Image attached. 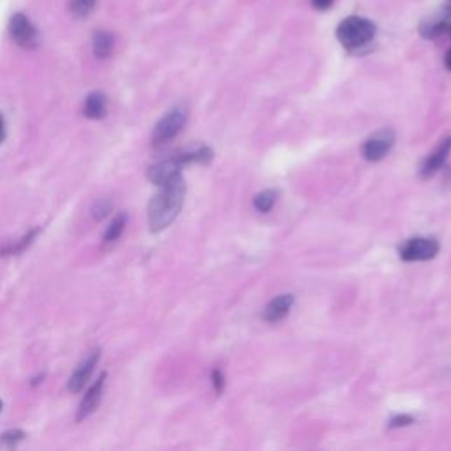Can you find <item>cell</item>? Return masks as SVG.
Returning a JSON list of instances; mask_svg holds the SVG:
<instances>
[{
  "mask_svg": "<svg viewBox=\"0 0 451 451\" xmlns=\"http://www.w3.org/2000/svg\"><path fill=\"white\" fill-rule=\"evenodd\" d=\"M92 44H94V53L97 59H108L109 55L113 53V46H115V39H113V36L109 32H106V30H99V32L94 34V41H92Z\"/></svg>",
  "mask_w": 451,
  "mask_h": 451,
  "instance_id": "cell-13",
  "label": "cell"
},
{
  "mask_svg": "<svg viewBox=\"0 0 451 451\" xmlns=\"http://www.w3.org/2000/svg\"><path fill=\"white\" fill-rule=\"evenodd\" d=\"M97 0H71V11L76 16H88L95 8Z\"/></svg>",
  "mask_w": 451,
  "mask_h": 451,
  "instance_id": "cell-19",
  "label": "cell"
},
{
  "mask_svg": "<svg viewBox=\"0 0 451 451\" xmlns=\"http://www.w3.org/2000/svg\"><path fill=\"white\" fill-rule=\"evenodd\" d=\"M277 197H279V193H277V190L273 189L263 190V193L256 194L254 200H252V204H254L256 210L261 211V214H268V211L273 208V204H275Z\"/></svg>",
  "mask_w": 451,
  "mask_h": 451,
  "instance_id": "cell-16",
  "label": "cell"
},
{
  "mask_svg": "<svg viewBox=\"0 0 451 451\" xmlns=\"http://www.w3.org/2000/svg\"><path fill=\"white\" fill-rule=\"evenodd\" d=\"M6 139V120L2 117V113H0V143Z\"/></svg>",
  "mask_w": 451,
  "mask_h": 451,
  "instance_id": "cell-25",
  "label": "cell"
},
{
  "mask_svg": "<svg viewBox=\"0 0 451 451\" xmlns=\"http://www.w3.org/2000/svg\"><path fill=\"white\" fill-rule=\"evenodd\" d=\"M375 36V25L368 18L349 16L337 27V39L346 50L354 51L365 48Z\"/></svg>",
  "mask_w": 451,
  "mask_h": 451,
  "instance_id": "cell-2",
  "label": "cell"
},
{
  "mask_svg": "<svg viewBox=\"0 0 451 451\" xmlns=\"http://www.w3.org/2000/svg\"><path fill=\"white\" fill-rule=\"evenodd\" d=\"M113 204L109 200H101L97 201V203L94 204V208H92V217L95 218V221H102V218L106 217V215H109V211H111Z\"/></svg>",
  "mask_w": 451,
  "mask_h": 451,
  "instance_id": "cell-20",
  "label": "cell"
},
{
  "mask_svg": "<svg viewBox=\"0 0 451 451\" xmlns=\"http://www.w3.org/2000/svg\"><path fill=\"white\" fill-rule=\"evenodd\" d=\"M450 152H451V136L450 138H444L443 141L433 148V152H430L429 155L425 157L422 167H419V175H422V179H430V176L436 175L440 167L444 166Z\"/></svg>",
  "mask_w": 451,
  "mask_h": 451,
  "instance_id": "cell-9",
  "label": "cell"
},
{
  "mask_svg": "<svg viewBox=\"0 0 451 451\" xmlns=\"http://www.w3.org/2000/svg\"><path fill=\"white\" fill-rule=\"evenodd\" d=\"M211 382H214V388H215V393L217 395H221L222 391H224V374H222L218 368H215L214 372H211Z\"/></svg>",
  "mask_w": 451,
  "mask_h": 451,
  "instance_id": "cell-22",
  "label": "cell"
},
{
  "mask_svg": "<svg viewBox=\"0 0 451 451\" xmlns=\"http://www.w3.org/2000/svg\"><path fill=\"white\" fill-rule=\"evenodd\" d=\"M293 303H295L293 295L277 296V298H273L272 302L265 307V310H263V319L268 321V323H279V321H282L288 316Z\"/></svg>",
  "mask_w": 451,
  "mask_h": 451,
  "instance_id": "cell-11",
  "label": "cell"
},
{
  "mask_svg": "<svg viewBox=\"0 0 451 451\" xmlns=\"http://www.w3.org/2000/svg\"><path fill=\"white\" fill-rule=\"evenodd\" d=\"M37 233H39V230L29 231V233L23 235V237L20 238V240L16 242V244L8 245V247H4V249H0V256H6V254H20V252H23L27 247H29L30 244H32L34 238L37 237Z\"/></svg>",
  "mask_w": 451,
  "mask_h": 451,
  "instance_id": "cell-17",
  "label": "cell"
},
{
  "mask_svg": "<svg viewBox=\"0 0 451 451\" xmlns=\"http://www.w3.org/2000/svg\"><path fill=\"white\" fill-rule=\"evenodd\" d=\"M27 437V433L23 430H8V432L0 433V447H15L16 444L22 443Z\"/></svg>",
  "mask_w": 451,
  "mask_h": 451,
  "instance_id": "cell-18",
  "label": "cell"
},
{
  "mask_svg": "<svg viewBox=\"0 0 451 451\" xmlns=\"http://www.w3.org/2000/svg\"><path fill=\"white\" fill-rule=\"evenodd\" d=\"M415 423V418L409 415H397L393 416L391 419H389L388 426L389 429H401V426H408V425H412Z\"/></svg>",
  "mask_w": 451,
  "mask_h": 451,
  "instance_id": "cell-21",
  "label": "cell"
},
{
  "mask_svg": "<svg viewBox=\"0 0 451 451\" xmlns=\"http://www.w3.org/2000/svg\"><path fill=\"white\" fill-rule=\"evenodd\" d=\"M125 226H127V215L118 214L117 217H113V221L109 222V226L106 228L104 242H108V244H111V242H117L118 238L122 237V233H124Z\"/></svg>",
  "mask_w": 451,
  "mask_h": 451,
  "instance_id": "cell-15",
  "label": "cell"
},
{
  "mask_svg": "<svg viewBox=\"0 0 451 451\" xmlns=\"http://www.w3.org/2000/svg\"><path fill=\"white\" fill-rule=\"evenodd\" d=\"M108 113V97L102 92H92L85 99L83 115L90 120H101Z\"/></svg>",
  "mask_w": 451,
  "mask_h": 451,
  "instance_id": "cell-12",
  "label": "cell"
},
{
  "mask_svg": "<svg viewBox=\"0 0 451 451\" xmlns=\"http://www.w3.org/2000/svg\"><path fill=\"white\" fill-rule=\"evenodd\" d=\"M104 384H106V374H101V377L87 389L85 393V397L81 398L80 405H78V415H76V422H83L87 419L95 409L99 408L102 398V391H104Z\"/></svg>",
  "mask_w": 451,
  "mask_h": 451,
  "instance_id": "cell-10",
  "label": "cell"
},
{
  "mask_svg": "<svg viewBox=\"0 0 451 451\" xmlns=\"http://www.w3.org/2000/svg\"><path fill=\"white\" fill-rule=\"evenodd\" d=\"M440 245L436 238L429 237H415L409 238L404 245L398 249V256L402 261H429L433 259L439 252Z\"/></svg>",
  "mask_w": 451,
  "mask_h": 451,
  "instance_id": "cell-4",
  "label": "cell"
},
{
  "mask_svg": "<svg viewBox=\"0 0 451 451\" xmlns=\"http://www.w3.org/2000/svg\"><path fill=\"white\" fill-rule=\"evenodd\" d=\"M9 34H11L13 41L18 46L25 48V50H34V48L39 46V34H37L36 27L22 13H18V15H15L11 18V22H9Z\"/></svg>",
  "mask_w": 451,
  "mask_h": 451,
  "instance_id": "cell-5",
  "label": "cell"
},
{
  "mask_svg": "<svg viewBox=\"0 0 451 451\" xmlns=\"http://www.w3.org/2000/svg\"><path fill=\"white\" fill-rule=\"evenodd\" d=\"M450 32H451V29H450Z\"/></svg>",
  "mask_w": 451,
  "mask_h": 451,
  "instance_id": "cell-28",
  "label": "cell"
},
{
  "mask_svg": "<svg viewBox=\"0 0 451 451\" xmlns=\"http://www.w3.org/2000/svg\"><path fill=\"white\" fill-rule=\"evenodd\" d=\"M176 159L182 166H186V164H208L214 159V150L208 148V146H200V148L190 150V152L179 153Z\"/></svg>",
  "mask_w": 451,
  "mask_h": 451,
  "instance_id": "cell-14",
  "label": "cell"
},
{
  "mask_svg": "<svg viewBox=\"0 0 451 451\" xmlns=\"http://www.w3.org/2000/svg\"><path fill=\"white\" fill-rule=\"evenodd\" d=\"M187 117H189V109L186 104H176L173 106L169 111L157 122L155 129H153V143L155 145H162V143L172 141L173 138L182 132V129L186 127Z\"/></svg>",
  "mask_w": 451,
  "mask_h": 451,
  "instance_id": "cell-3",
  "label": "cell"
},
{
  "mask_svg": "<svg viewBox=\"0 0 451 451\" xmlns=\"http://www.w3.org/2000/svg\"><path fill=\"white\" fill-rule=\"evenodd\" d=\"M186 180L176 176L172 182L160 186V190L148 203V226L152 233H160L179 217L186 201Z\"/></svg>",
  "mask_w": 451,
  "mask_h": 451,
  "instance_id": "cell-1",
  "label": "cell"
},
{
  "mask_svg": "<svg viewBox=\"0 0 451 451\" xmlns=\"http://www.w3.org/2000/svg\"><path fill=\"white\" fill-rule=\"evenodd\" d=\"M331 4H333V0H312V6L319 11H326Z\"/></svg>",
  "mask_w": 451,
  "mask_h": 451,
  "instance_id": "cell-24",
  "label": "cell"
},
{
  "mask_svg": "<svg viewBox=\"0 0 451 451\" xmlns=\"http://www.w3.org/2000/svg\"><path fill=\"white\" fill-rule=\"evenodd\" d=\"M180 175H182V164L179 162L176 157L152 164V166L148 167V172H146V176H148L150 182L159 187L167 182H172V180H175L176 176Z\"/></svg>",
  "mask_w": 451,
  "mask_h": 451,
  "instance_id": "cell-8",
  "label": "cell"
},
{
  "mask_svg": "<svg viewBox=\"0 0 451 451\" xmlns=\"http://www.w3.org/2000/svg\"><path fill=\"white\" fill-rule=\"evenodd\" d=\"M393 145H395V132H393V129H381V131L372 134L363 143L361 155L367 160H370V162H377V160H381L393 148Z\"/></svg>",
  "mask_w": 451,
  "mask_h": 451,
  "instance_id": "cell-6",
  "label": "cell"
},
{
  "mask_svg": "<svg viewBox=\"0 0 451 451\" xmlns=\"http://www.w3.org/2000/svg\"><path fill=\"white\" fill-rule=\"evenodd\" d=\"M440 22H443L444 30H450L451 29V4L447 6L446 9H444V15L440 16Z\"/></svg>",
  "mask_w": 451,
  "mask_h": 451,
  "instance_id": "cell-23",
  "label": "cell"
},
{
  "mask_svg": "<svg viewBox=\"0 0 451 451\" xmlns=\"http://www.w3.org/2000/svg\"><path fill=\"white\" fill-rule=\"evenodd\" d=\"M99 360H101V351H94V353L88 354V356L78 365L76 370H74L73 375L69 377V382H67V389H69L71 393H80L81 389L87 386L92 374H94L95 367H97Z\"/></svg>",
  "mask_w": 451,
  "mask_h": 451,
  "instance_id": "cell-7",
  "label": "cell"
},
{
  "mask_svg": "<svg viewBox=\"0 0 451 451\" xmlns=\"http://www.w3.org/2000/svg\"><path fill=\"white\" fill-rule=\"evenodd\" d=\"M444 64H446L447 69L451 71V50L446 53V59H444Z\"/></svg>",
  "mask_w": 451,
  "mask_h": 451,
  "instance_id": "cell-26",
  "label": "cell"
},
{
  "mask_svg": "<svg viewBox=\"0 0 451 451\" xmlns=\"http://www.w3.org/2000/svg\"><path fill=\"white\" fill-rule=\"evenodd\" d=\"M0 411H2V401H0Z\"/></svg>",
  "mask_w": 451,
  "mask_h": 451,
  "instance_id": "cell-27",
  "label": "cell"
}]
</instances>
